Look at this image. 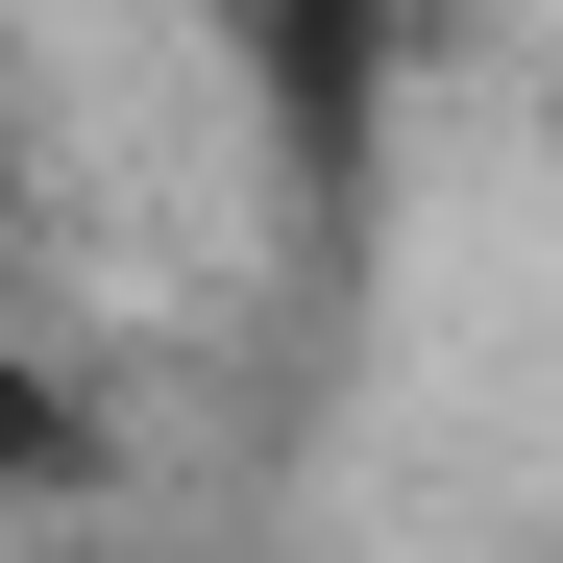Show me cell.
<instances>
[{"label": "cell", "mask_w": 563, "mask_h": 563, "mask_svg": "<svg viewBox=\"0 0 563 563\" xmlns=\"http://www.w3.org/2000/svg\"><path fill=\"white\" fill-rule=\"evenodd\" d=\"M0 197H25V123H0Z\"/></svg>", "instance_id": "3"}, {"label": "cell", "mask_w": 563, "mask_h": 563, "mask_svg": "<svg viewBox=\"0 0 563 563\" xmlns=\"http://www.w3.org/2000/svg\"><path fill=\"white\" fill-rule=\"evenodd\" d=\"M393 25H465V0H393Z\"/></svg>", "instance_id": "4"}, {"label": "cell", "mask_w": 563, "mask_h": 563, "mask_svg": "<svg viewBox=\"0 0 563 563\" xmlns=\"http://www.w3.org/2000/svg\"><path fill=\"white\" fill-rule=\"evenodd\" d=\"M245 74H269V147L367 172V99H393V0H245Z\"/></svg>", "instance_id": "1"}, {"label": "cell", "mask_w": 563, "mask_h": 563, "mask_svg": "<svg viewBox=\"0 0 563 563\" xmlns=\"http://www.w3.org/2000/svg\"><path fill=\"white\" fill-rule=\"evenodd\" d=\"M74 465H99V417H74L49 367H0V490H74Z\"/></svg>", "instance_id": "2"}]
</instances>
